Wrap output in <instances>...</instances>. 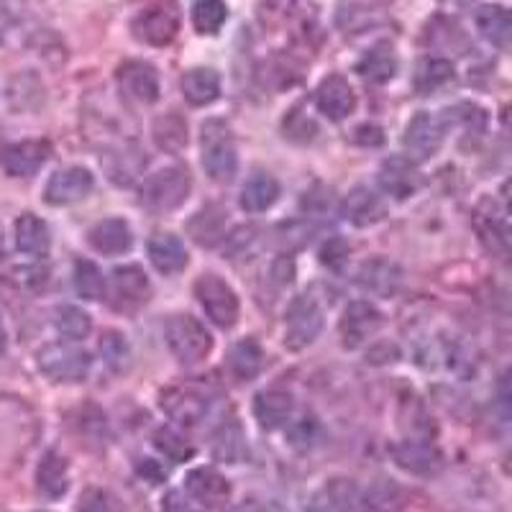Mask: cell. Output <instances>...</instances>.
I'll list each match as a JSON object with an SVG mask.
<instances>
[{
    "instance_id": "12",
    "label": "cell",
    "mask_w": 512,
    "mask_h": 512,
    "mask_svg": "<svg viewBox=\"0 0 512 512\" xmlns=\"http://www.w3.org/2000/svg\"><path fill=\"white\" fill-rule=\"evenodd\" d=\"M377 180L379 187L395 200L413 198L415 192L423 187V175H420V169L415 167L413 159L408 157L384 159L382 167H379Z\"/></svg>"
},
{
    "instance_id": "8",
    "label": "cell",
    "mask_w": 512,
    "mask_h": 512,
    "mask_svg": "<svg viewBox=\"0 0 512 512\" xmlns=\"http://www.w3.org/2000/svg\"><path fill=\"white\" fill-rule=\"evenodd\" d=\"M159 408L164 415L177 420L180 425H198L208 415L210 400L203 390L185 384V387H169L159 395Z\"/></svg>"
},
{
    "instance_id": "26",
    "label": "cell",
    "mask_w": 512,
    "mask_h": 512,
    "mask_svg": "<svg viewBox=\"0 0 512 512\" xmlns=\"http://www.w3.org/2000/svg\"><path fill=\"white\" fill-rule=\"evenodd\" d=\"M182 93L190 105H210L221 95V77L210 67H195L182 77Z\"/></svg>"
},
{
    "instance_id": "43",
    "label": "cell",
    "mask_w": 512,
    "mask_h": 512,
    "mask_svg": "<svg viewBox=\"0 0 512 512\" xmlns=\"http://www.w3.org/2000/svg\"><path fill=\"white\" fill-rule=\"evenodd\" d=\"M100 351H103V356L108 359V364H116V361H121L123 356H126V341H123L118 333H108V336L100 341Z\"/></svg>"
},
{
    "instance_id": "6",
    "label": "cell",
    "mask_w": 512,
    "mask_h": 512,
    "mask_svg": "<svg viewBox=\"0 0 512 512\" xmlns=\"http://www.w3.org/2000/svg\"><path fill=\"white\" fill-rule=\"evenodd\" d=\"M320 328H323V310H320L318 300L310 295H300L292 300L287 308L285 318V346L292 351H300L310 346L318 338Z\"/></svg>"
},
{
    "instance_id": "11",
    "label": "cell",
    "mask_w": 512,
    "mask_h": 512,
    "mask_svg": "<svg viewBox=\"0 0 512 512\" xmlns=\"http://www.w3.org/2000/svg\"><path fill=\"white\" fill-rule=\"evenodd\" d=\"M382 328V313L372 303H351L344 310V318L338 323V333L346 349H359Z\"/></svg>"
},
{
    "instance_id": "39",
    "label": "cell",
    "mask_w": 512,
    "mask_h": 512,
    "mask_svg": "<svg viewBox=\"0 0 512 512\" xmlns=\"http://www.w3.org/2000/svg\"><path fill=\"white\" fill-rule=\"evenodd\" d=\"M326 495H328V507L338 512H354L361 502L359 489H356L351 482H346V479H333V482L326 487Z\"/></svg>"
},
{
    "instance_id": "27",
    "label": "cell",
    "mask_w": 512,
    "mask_h": 512,
    "mask_svg": "<svg viewBox=\"0 0 512 512\" xmlns=\"http://www.w3.org/2000/svg\"><path fill=\"white\" fill-rule=\"evenodd\" d=\"M356 72H359L364 80L377 82V85L390 82L397 72L395 49H392L390 44H377V47L369 49V52L356 62Z\"/></svg>"
},
{
    "instance_id": "50",
    "label": "cell",
    "mask_w": 512,
    "mask_h": 512,
    "mask_svg": "<svg viewBox=\"0 0 512 512\" xmlns=\"http://www.w3.org/2000/svg\"><path fill=\"white\" fill-rule=\"evenodd\" d=\"M303 512H326V510H323L320 505H308V507H303Z\"/></svg>"
},
{
    "instance_id": "49",
    "label": "cell",
    "mask_w": 512,
    "mask_h": 512,
    "mask_svg": "<svg viewBox=\"0 0 512 512\" xmlns=\"http://www.w3.org/2000/svg\"><path fill=\"white\" fill-rule=\"evenodd\" d=\"M6 344H8V333L6 328H3V320H0V354L6 351Z\"/></svg>"
},
{
    "instance_id": "47",
    "label": "cell",
    "mask_w": 512,
    "mask_h": 512,
    "mask_svg": "<svg viewBox=\"0 0 512 512\" xmlns=\"http://www.w3.org/2000/svg\"><path fill=\"white\" fill-rule=\"evenodd\" d=\"M356 141H359V144H372V146L382 144V128L359 126L356 128Z\"/></svg>"
},
{
    "instance_id": "41",
    "label": "cell",
    "mask_w": 512,
    "mask_h": 512,
    "mask_svg": "<svg viewBox=\"0 0 512 512\" xmlns=\"http://www.w3.org/2000/svg\"><path fill=\"white\" fill-rule=\"evenodd\" d=\"M318 441V423L315 418H300L290 425L287 431V443L297 451H308L313 448V443Z\"/></svg>"
},
{
    "instance_id": "28",
    "label": "cell",
    "mask_w": 512,
    "mask_h": 512,
    "mask_svg": "<svg viewBox=\"0 0 512 512\" xmlns=\"http://www.w3.org/2000/svg\"><path fill=\"white\" fill-rule=\"evenodd\" d=\"M187 231L200 246H216L218 241L226 239V210H221L218 205L198 210L187 223Z\"/></svg>"
},
{
    "instance_id": "5",
    "label": "cell",
    "mask_w": 512,
    "mask_h": 512,
    "mask_svg": "<svg viewBox=\"0 0 512 512\" xmlns=\"http://www.w3.org/2000/svg\"><path fill=\"white\" fill-rule=\"evenodd\" d=\"M195 297L203 305L208 315L218 328H233L239 320V297L231 290V285L216 277V274H203L195 282Z\"/></svg>"
},
{
    "instance_id": "13",
    "label": "cell",
    "mask_w": 512,
    "mask_h": 512,
    "mask_svg": "<svg viewBox=\"0 0 512 512\" xmlns=\"http://www.w3.org/2000/svg\"><path fill=\"white\" fill-rule=\"evenodd\" d=\"M93 187L95 180L85 167L59 169L49 177L47 187H44V200L49 205H72L77 200L88 198Z\"/></svg>"
},
{
    "instance_id": "42",
    "label": "cell",
    "mask_w": 512,
    "mask_h": 512,
    "mask_svg": "<svg viewBox=\"0 0 512 512\" xmlns=\"http://www.w3.org/2000/svg\"><path fill=\"white\" fill-rule=\"evenodd\" d=\"M349 259V244L344 239H331L320 249V262L331 269H341Z\"/></svg>"
},
{
    "instance_id": "30",
    "label": "cell",
    "mask_w": 512,
    "mask_h": 512,
    "mask_svg": "<svg viewBox=\"0 0 512 512\" xmlns=\"http://www.w3.org/2000/svg\"><path fill=\"white\" fill-rule=\"evenodd\" d=\"M477 29L489 44L507 47L512 36V18L505 6H482L477 11Z\"/></svg>"
},
{
    "instance_id": "17",
    "label": "cell",
    "mask_w": 512,
    "mask_h": 512,
    "mask_svg": "<svg viewBox=\"0 0 512 512\" xmlns=\"http://www.w3.org/2000/svg\"><path fill=\"white\" fill-rule=\"evenodd\" d=\"M356 285L369 295L392 297L402 287V269L390 259H369L356 272Z\"/></svg>"
},
{
    "instance_id": "34",
    "label": "cell",
    "mask_w": 512,
    "mask_h": 512,
    "mask_svg": "<svg viewBox=\"0 0 512 512\" xmlns=\"http://www.w3.org/2000/svg\"><path fill=\"white\" fill-rule=\"evenodd\" d=\"M154 141L164 152H182L187 144V123L177 113H167L164 118H157V123H154Z\"/></svg>"
},
{
    "instance_id": "23",
    "label": "cell",
    "mask_w": 512,
    "mask_h": 512,
    "mask_svg": "<svg viewBox=\"0 0 512 512\" xmlns=\"http://www.w3.org/2000/svg\"><path fill=\"white\" fill-rule=\"evenodd\" d=\"M149 259L162 274H177L187 267L185 244L177 239L175 233H157L149 241Z\"/></svg>"
},
{
    "instance_id": "31",
    "label": "cell",
    "mask_w": 512,
    "mask_h": 512,
    "mask_svg": "<svg viewBox=\"0 0 512 512\" xmlns=\"http://www.w3.org/2000/svg\"><path fill=\"white\" fill-rule=\"evenodd\" d=\"M264 367V354H262V346L256 344L254 338H244L239 344L231 349V356H228V369L236 379L241 382H249L254 379L256 374L262 372Z\"/></svg>"
},
{
    "instance_id": "46",
    "label": "cell",
    "mask_w": 512,
    "mask_h": 512,
    "mask_svg": "<svg viewBox=\"0 0 512 512\" xmlns=\"http://www.w3.org/2000/svg\"><path fill=\"white\" fill-rule=\"evenodd\" d=\"M162 512H195L190 502L182 497V492H167L162 500Z\"/></svg>"
},
{
    "instance_id": "44",
    "label": "cell",
    "mask_w": 512,
    "mask_h": 512,
    "mask_svg": "<svg viewBox=\"0 0 512 512\" xmlns=\"http://www.w3.org/2000/svg\"><path fill=\"white\" fill-rule=\"evenodd\" d=\"M16 280H18V285L34 287V290H39V287L47 285V269H41V267L16 269Z\"/></svg>"
},
{
    "instance_id": "37",
    "label": "cell",
    "mask_w": 512,
    "mask_h": 512,
    "mask_svg": "<svg viewBox=\"0 0 512 512\" xmlns=\"http://www.w3.org/2000/svg\"><path fill=\"white\" fill-rule=\"evenodd\" d=\"M228 18V8L223 0H198L192 6V24L200 34H218Z\"/></svg>"
},
{
    "instance_id": "20",
    "label": "cell",
    "mask_w": 512,
    "mask_h": 512,
    "mask_svg": "<svg viewBox=\"0 0 512 512\" xmlns=\"http://www.w3.org/2000/svg\"><path fill=\"white\" fill-rule=\"evenodd\" d=\"M341 216L359 228L374 226L384 218V203L369 187H354L341 203Z\"/></svg>"
},
{
    "instance_id": "19",
    "label": "cell",
    "mask_w": 512,
    "mask_h": 512,
    "mask_svg": "<svg viewBox=\"0 0 512 512\" xmlns=\"http://www.w3.org/2000/svg\"><path fill=\"white\" fill-rule=\"evenodd\" d=\"M185 489L187 495L195 502H200L203 507H218L228 500L231 495V484L223 474H218L216 469L210 466H198L192 469L185 477Z\"/></svg>"
},
{
    "instance_id": "40",
    "label": "cell",
    "mask_w": 512,
    "mask_h": 512,
    "mask_svg": "<svg viewBox=\"0 0 512 512\" xmlns=\"http://www.w3.org/2000/svg\"><path fill=\"white\" fill-rule=\"evenodd\" d=\"M367 505L372 507V510H379V512H395L397 507H402L400 487H395V484H390V482L374 484L372 492L367 495Z\"/></svg>"
},
{
    "instance_id": "1",
    "label": "cell",
    "mask_w": 512,
    "mask_h": 512,
    "mask_svg": "<svg viewBox=\"0 0 512 512\" xmlns=\"http://www.w3.org/2000/svg\"><path fill=\"white\" fill-rule=\"evenodd\" d=\"M190 190V172L185 167H167L157 175L146 177L141 185V203L154 213H167V210L180 208L190 198Z\"/></svg>"
},
{
    "instance_id": "21",
    "label": "cell",
    "mask_w": 512,
    "mask_h": 512,
    "mask_svg": "<svg viewBox=\"0 0 512 512\" xmlns=\"http://www.w3.org/2000/svg\"><path fill=\"white\" fill-rule=\"evenodd\" d=\"M36 489L49 500H59L70 489V466L57 451H47L36 466Z\"/></svg>"
},
{
    "instance_id": "3",
    "label": "cell",
    "mask_w": 512,
    "mask_h": 512,
    "mask_svg": "<svg viewBox=\"0 0 512 512\" xmlns=\"http://www.w3.org/2000/svg\"><path fill=\"white\" fill-rule=\"evenodd\" d=\"M203 169L213 182H231L239 169L236 144L221 121H210L203 126Z\"/></svg>"
},
{
    "instance_id": "18",
    "label": "cell",
    "mask_w": 512,
    "mask_h": 512,
    "mask_svg": "<svg viewBox=\"0 0 512 512\" xmlns=\"http://www.w3.org/2000/svg\"><path fill=\"white\" fill-rule=\"evenodd\" d=\"M116 77L128 98L139 103H154L159 98V72L149 62H123Z\"/></svg>"
},
{
    "instance_id": "22",
    "label": "cell",
    "mask_w": 512,
    "mask_h": 512,
    "mask_svg": "<svg viewBox=\"0 0 512 512\" xmlns=\"http://www.w3.org/2000/svg\"><path fill=\"white\" fill-rule=\"evenodd\" d=\"M88 244L100 254H123L134 246V233L121 218H105L88 231Z\"/></svg>"
},
{
    "instance_id": "36",
    "label": "cell",
    "mask_w": 512,
    "mask_h": 512,
    "mask_svg": "<svg viewBox=\"0 0 512 512\" xmlns=\"http://www.w3.org/2000/svg\"><path fill=\"white\" fill-rule=\"evenodd\" d=\"M75 290L82 300H100L105 295V277L98 269V264L88 262V259H77L75 262Z\"/></svg>"
},
{
    "instance_id": "32",
    "label": "cell",
    "mask_w": 512,
    "mask_h": 512,
    "mask_svg": "<svg viewBox=\"0 0 512 512\" xmlns=\"http://www.w3.org/2000/svg\"><path fill=\"white\" fill-rule=\"evenodd\" d=\"M213 454H216V459L226 461V464H241L246 459V441L239 420L231 418L218 428L216 441H213Z\"/></svg>"
},
{
    "instance_id": "7",
    "label": "cell",
    "mask_w": 512,
    "mask_h": 512,
    "mask_svg": "<svg viewBox=\"0 0 512 512\" xmlns=\"http://www.w3.org/2000/svg\"><path fill=\"white\" fill-rule=\"evenodd\" d=\"M443 139H446V121L436 113H418L413 121L405 128V136H402V146L408 152V159H431L433 154H438Z\"/></svg>"
},
{
    "instance_id": "35",
    "label": "cell",
    "mask_w": 512,
    "mask_h": 512,
    "mask_svg": "<svg viewBox=\"0 0 512 512\" xmlns=\"http://www.w3.org/2000/svg\"><path fill=\"white\" fill-rule=\"evenodd\" d=\"M54 328H57L64 338L80 341V338H85L93 331V320H90V315L82 308L62 305V308L54 310Z\"/></svg>"
},
{
    "instance_id": "16",
    "label": "cell",
    "mask_w": 512,
    "mask_h": 512,
    "mask_svg": "<svg viewBox=\"0 0 512 512\" xmlns=\"http://www.w3.org/2000/svg\"><path fill=\"white\" fill-rule=\"evenodd\" d=\"M149 277L144 269L136 264L118 267L113 272V308L116 310H136L149 300Z\"/></svg>"
},
{
    "instance_id": "4",
    "label": "cell",
    "mask_w": 512,
    "mask_h": 512,
    "mask_svg": "<svg viewBox=\"0 0 512 512\" xmlns=\"http://www.w3.org/2000/svg\"><path fill=\"white\" fill-rule=\"evenodd\" d=\"M169 351L182 361V364H198L213 349V338L205 331V326L192 315H172L164 326Z\"/></svg>"
},
{
    "instance_id": "2",
    "label": "cell",
    "mask_w": 512,
    "mask_h": 512,
    "mask_svg": "<svg viewBox=\"0 0 512 512\" xmlns=\"http://www.w3.org/2000/svg\"><path fill=\"white\" fill-rule=\"evenodd\" d=\"M36 367L44 377L52 382L75 384L88 379L90 369H93V359L85 349L72 344H49L39 349L36 354Z\"/></svg>"
},
{
    "instance_id": "45",
    "label": "cell",
    "mask_w": 512,
    "mask_h": 512,
    "mask_svg": "<svg viewBox=\"0 0 512 512\" xmlns=\"http://www.w3.org/2000/svg\"><path fill=\"white\" fill-rule=\"evenodd\" d=\"M139 474L144 479H149L152 484H159L167 479V469L162 464H157L154 459H141L139 461Z\"/></svg>"
},
{
    "instance_id": "33",
    "label": "cell",
    "mask_w": 512,
    "mask_h": 512,
    "mask_svg": "<svg viewBox=\"0 0 512 512\" xmlns=\"http://www.w3.org/2000/svg\"><path fill=\"white\" fill-rule=\"evenodd\" d=\"M454 80V64L448 62V59H438V57H428L418 64V70H415V90L420 95L436 93L438 88H443L446 82Z\"/></svg>"
},
{
    "instance_id": "29",
    "label": "cell",
    "mask_w": 512,
    "mask_h": 512,
    "mask_svg": "<svg viewBox=\"0 0 512 512\" xmlns=\"http://www.w3.org/2000/svg\"><path fill=\"white\" fill-rule=\"evenodd\" d=\"M277 198H280V182L272 175H254L241 187L239 205L246 213H262V210L272 208Z\"/></svg>"
},
{
    "instance_id": "38",
    "label": "cell",
    "mask_w": 512,
    "mask_h": 512,
    "mask_svg": "<svg viewBox=\"0 0 512 512\" xmlns=\"http://www.w3.org/2000/svg\"><path fill=\"white\" fill-rule=\"evenodd\" d=\"M154 446H157L169 461H177V464L192 459V454H195V448L190 446V441H187L185 436H180L177 431H172V428H159V431L154 433Z\"/></svg>"
},
{
    "instance_id": "48",
    "label": "cell",
    "mask_w": 512,
    "mask_h": 512,
    "mask_svg": "<svg viewBox=\"0 0 512 512\" xmlns=\"http://www.w3.org/2000/svg\"><path fill=\"white\" fill-rule=\"evenodd\" d=\"M349 3H356V6H359L361 11H367V8L382 6V3H387V0H349Z\"/></svg>"
},
{
    "instance_id": "10",
    "label": "cell",
    "mask_w": 512,
    "mask_h": 512,
    "mask_svg": "<svg viewBox=\"0 0 512 512\" xmlns=\"http://www.w3.org/2000/svg\"><path fill=\"white\" fill-rule=\"evenodd\" d=\"M131 31H134L136 39L144 41V44L167 47L169 41L177 36V31H180V16H177L175 8L167 6L144 8V11L134 18Z\"/></svg>"
},
{
    "instance_id": "25",
    "label": "cell",
    "mask_w": 512,
    "mask_h": 512,
    "mask_svg": "<svg viewBox=\"0 0 512 512\" xmlns=\"http://www.w3.org/2000/svg\"><path fill=\"white\" fill-rule=\"evenodd\" d=\"M16 246L21 254L29 256H44L52 246V233H49V226L41 221L34 213H24V216L16 221Z\"/></svg>"
},
{
    "instance_id": "14",
    "label": "cell",
    "mask_w": 512,
    "mask_h": 512,
    "mask_svg": "<svg viewBox=\"0 0 512 512\" xmlns=\"http://www.w3.org/2000/svg\"><path fill=\"white\" fill-rule=\"evenodd\" d=\"M49 154H52L49 141H21L3 149L0 164L11 177H34L47 164Z\"/></svg>"
},
{
    "instance_id": "15",
    "label": "cell",
    "mask_w": 512,
    "mask_h": 512,
    "mask_svg": "<svg viewBox=\"0 0 512 512\" xmlns=\"http://www.w3.org/2000/svg\"><path fill=\"white\" fill-rule=\"evenodd\" d=\"M315 105L328 121H344L354 113L356 93L341 75H331L320 82L318 93H315Z\"/></svg>"
},
{
    "instance_id": "24",
    "label": "cell",
    "mask_w": 512,
    "mask_h": 512,
    "mask_svg": "<svg viewBox=\"0 0 512 512\" xmlns=\"http://www.w3.org/2000/svg\"><path fill=\"white\" fill-rule=\"evenodd\" d=\"M254 415L264 431H277L290 420L292 415V397L280 390L259 392L254 400Z\"/></svg>"
},
{
    "instance_id": "9",
    "label": "cell",
    "mask_w": 512,
    "mask_h": 512,
    "mask_svg": "<svg viewBox=\"0 0 512 512\" xmlns=\"http://www.w3.org/2000/svg\"><path fill=\"white\" fill-rule=\"evenodd\" d=\"M392 459L400 469L415 474V477H433L443 469L441 448L425 438H410V441L392 446Z\"/></svg>"
}]
</instances>
